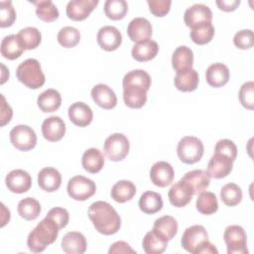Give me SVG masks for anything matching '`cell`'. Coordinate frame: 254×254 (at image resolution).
I'll return each mask as SVG.
<instances>
[{"label": "cell", "mask_w": 254, "mask_h": 254, "mask_svg": "<svg viewBox=\"0 0 254 254\" xmlns=\"http://www.w3.org/2000/svg\"><path fill=\"white\" fill-rule=\"evenodd\" d=\"M87 214L94 228L101 234L112 235L120 229L121 218L115 208L106 201L98 200L91 203Z\"/></svg>", "instance_id": "1"}, {"label": "cell", "mask_w": 254, "mask_h": 254, "mask_svg": "<svg viewBox=\"0 0 254 254\" xmlns=\"http://www.w3.org/2000/svg\"><path fill=\"white\" fill-rule=\"evenodd\" d=\"M60 229L58 223L53 218L46 215L30 232L27 239L28 248L34 253L43 252L47 246L56 241Z\"/></svg>", "instance_id": "2"}, {"label": "cell", "mask_w": 254, "mask_h": 254, "mask_svg": "<svg viewBox=\"0 0 254 254\" xmlns=\"http://www.w3.org/2000/svg\"><path fill=\"white\" fill-rule=\"evenodd\" d=\"M16 75L19 81L31 89L42 87L46 81L41 64L36 59H28L22 62L17 66Z\"/></svg>", "instance_id": "3"}, {"label": "cell", "mask_w": 254, "mask_h": 254, "mask_svg": "<svg viewBox=\"0 0 254 254\" xmlns=\"http://www.w3.org/2000/svg\"><path fill=\"white\" fill-rule=\"evenodd\" d=\"M203 143L194 136H185L180 140L177 146L179 159L185 164L197 163L203 155Z\"/></svg>", "instance_id": "4"}, {"label": "cell", "mask_w": 254, "mask_h": 254, "mask_svg": "<svg viewBox=\"0 0 254 254\" xmlns=\"http://www.w3.org/2000/svg\"><path fill=\"white\" fill-rule=\"evenodd\" d=\"M103 149L106 157L110 161L118 162L128 155L130 143L124 134L114 133L105 139Z\"/></svg>", "instance_id": "5"}, {"label": "cell", "mask_w": 254, "mask_h": 254, "mask_svg": "<svg viewBox=\"0 0 254 254\" xmlns=\"http://www.w3.org/2000/svg\"><path fill=\"white\" fill-rule=\"evenodd\" d=\"M228 254H247V235L240 225H229L223 234Z\"/></svg>", "instance_id": "6"}, {"label": "cell", "mask_w": 254, "mask_h": 254, "mask_svg": "<svg viewBox=\"0 0 254 254\" xmlns=\"http://www.w3.org/2000/svg\"><path fill=\"white\" fill-rule=\"evenodd\" d=\"M66 190L72 199L83 201L95 193L96 186L90 179L83 176H74L68 181Z\"/></svg>", "instance_id": "7"}, {"label": "cell", "mask_w": 254, "mask_h": 254, "mask_svg": "<svg viewBox=\"0 0 254 254\" xmlns=\"http://www.w3.org/2000/svg\"><path fill=\"white\" fill-rule=\"evenodd\" d=\"M10 141L12 145L20 151H29L37 144V135L28 125H16L10 131Z\"/></svg>", "instance_id": "8"}, {"label": "cell", "mask_w": 254, "mask_h": 254, "mask_svg": "<svg viewBox=\"0 0 254 254\" xmlns=\"http://www.w3.org/2000/svg\"><path fill=\"white\" fill-rule=\"evenodd\" d=\"M208 240V234L206 229L199 224L191 225L188 227L182 236V247L190 253L196 254L198 248Z\"/></svg>", "instance_id": "9"}, {"label": "cell", "mask_w": 254, "mask_h": 254, "mask_svg": "<svg viewBox=\"0 0 254 254\" xmlns=\"http://www.w3.org/2000/svg\"><path fill=\"white\" fill-rule=\"evenodd\" d=\"M212 12L210 8L204 4H193L190 6L184 14L185 24L189 28H192L202 23H211Z\"/></svg>", "instance_id": "10"}, {"label": "cell", "mask_w": 254, "mask_h": 254, "mask_svg": "<svg viewBox=\"0 0 254 254\" xmlns=\"http://www.w3.org/2000/svg\"><path fill=\"white\" fill-rule=\"evenodd\" d=\"M233 168V161L220 153H214L207 164V173L210 178L222 179L227 177Z\"/></svg>", "instance_id": "11"}, {"label": "cell", "mask_w": 254, "mask_h": 254, "mask_svg": "<svg viewBox=\"0 0 254 254\" xmlns=\"http://www.w3.org/2000/svg\"><path fill=\"white\" fill-rule=\"evenodd\" d=\"M5 184L8 190L15 193H23L30 190L32 186V179L28 172L16 169L8 173L5 178Z\"/></svg>", "instance_id": "12"}, {"label": "cell", "mask_w": 254, "mask_h": 254, "mask_svg": "<svg viewBox=\"0 0 254 254\" xmlns=\"http://www.w3.org/2000/svg\"><path fill=\"white\" fill-rule=\"evenodd\" d=\"M96 39L99 47L107 52L117 50L122 43V35L114 26H103L100 28Z\"/></svg>", "instance_id": "13"}, {"label": "cell", "mask_w": 254, "mask_h": 254, "mask_svg": "<svg viewBox=\"0 0 254 254\" xmlns=\"http://www.w3.org/2000/svg\"><path fill=\"white\" fill-rule=\"evenodd\" d=\"M175 176L174 168L172 165L165 161L155 163L150 170L151 182L160 188H165L173 183Z\"/></svg>", "instance_id": "14"}, {"label": "cell", "mask_w": 254, "mask_h": 254, "mask_svg": "<svg viewBox=\"0 0 254 254\" xmlns=\"http://www.w3.org/2000/svg\"><path fill=\"white\" fill-rule=\"evenodd\" d=\"M97 4L98 0H71L67 3L65 12L69 19L82 21L89 16Z\"/></svg>", "instance_id": "15"}, {"label": "cell", "mask_w": 254, "mask_h": 254, "mask_svg": "<svg viewBox=\"0 0 254 254\" xmlns=\"http://www.w3.org/2000/svg\"><path fill=\"white\" fill-rule=\"evenodd\" d=\"M192 195L193 192L190 187L182 180L174 184L168 192L171 204L176 207H184L189 204L192 198Z\"/></svg>", "instance_id": "16"}, {"label": "cell", "mask_w": 254, "mask_h": 254, "mask_svg": "<svg viewBox=\"0 0 254 254\" xmlns=\"http://www.w3.org/2000/svg\"><path fill=\"white\" fill-rule=\"evenodd\" d=\"M42 134L50 142L60 141L65 134V124L60 116H50L42 123Z\"/></svg>", "instance_id": "17"}, {"label": "cell", "mask_w": 254, "mask_h": 254, "mask_svg": "<svg viewBox=\"0 0 254 254\" xmlns=\"http://www.w3.org/2000/svg\"><path fill=\"white\" fill-rule=\"evenodd\" d=\"M93 101L103 109H112L117 104V96L113 89L107 84L98 83L91 89Z\"/></svg>", "instance_id": "18"}, {"label": "cell", "mask_w": 254, "mask_h": 254, "mask_svg": "<svg viewBox=\"0 0 254 254\" xmlns=\"http://www.w3.org/2000/svg\"><path fill=\"white\" fill-rule=\"evenodd\" d=\"M153 33V28L148 19L137 17L132 19L127 27V34L132 42H140L150 39Z\"/></svg>", "instance_id": "19"}, {"label": "cell", "mask_w": 254, "mask_h": 254, "mask_svg": "<svg viewBox=\"0 0 254 254\" xmlns=\"http://www.w3.org/2000/svg\"><path fill=\"white\" fill-rule=\"evenodd\" d=\"M69 120L78 127L89 125L93 119V112L89 105L84 102H74L68 107Z\"/></svg>", "instance_id": "20"}, {"label": "cell", "mask_w": 254, "mask_h": 254, "mask_svg": "<svg viewBox=\"0 0 254 254\" xmlns=\"http://www.w3.org/2000/svg\"><path fill=\"white\" fill-rule=\"evenodd\" d=\"M87 242L78 231H69L62 239V249L66 254H82L86 251Z\"/></svg>", "instance_id": "21"}, {"label": "cell", "mask_w": 254, "mask_h": 254, "mask_svg": "<svg viewBox=\"0 0 254 254\" xmlns=\"http://www.w3.org/2000/svg\"><path fill=\"white\" fill-rule=\"evenodd\" d=\"M38 185L45 191H56L62 185V175L55 168H44L38 174Z\"/></svg>", "instance_id": "22"}, {"label": "cell", "mask_w": 254, "mask_h": 254, "mask_svg": "<svg viewBox=\"0 0 254 254\" xmlns=\"http://www.w3.org/2000/svg\"><path fill=\"white\" fill-rule=\"evenodd\" d=\"M147 89L140 85H123V100L130 108H141L147 101Z\"/></svg>", "instance_id": "23"}, {"label": "cell", "mask_w": 254, "mask_h": 254, "mask_svg": "<svg viewBox=\"0 0 254 254\" xmlns=\"http://www.w3.org/2000/svg\"><path fill=\"white\" fill-rule=\"evenodd\" d=\"M159 52V45L151 39H146L136 43L131 51L134 60L138 62H148L153 60Z\"/></svg>", "instance_id": "24"}, {"label": "cell", "mask_w": 254, "mask_h": 254, "mask_svg": "<svg viewBox=\"0 0 254 254\" xmlns=\"http://www.w3.org/2000/svg\"><path fill=\"white\" fill-rule=\"evenodd\" d=\"M181 180L186 182L190 187L193 194H198L208 188L210 183V176L208 175L207 171L193 170L188 172Z\"/></svg>", "instance_id": "25"}, {"label": "cell", "mask_w": 254, "mask_h": 254, "mask_svg": "<svg viewBox=\"0 0 254 254\" xmlns=\"http://www.w3.org/2000/svg\"><path fill=\"white\" fill-rule=\"evenodd\" d=\"M229 76L230 73L228 67L221 63L210 64L205 71L206 81L212 87H221L225 85L229 80Z\"/></svg>", "instance_id": "26"}, {"label": "cell", "mask_w": 254, "mask_h": 254, "mask_svg": "<svg viewBox=\"0 0 254 254\" xmlns=\"http://www.w3.org/2000/svg\"><path fill=\"white\" fill-rule=\"evenodd\" d=\"M193 53L190 48L187 46L178 47L172 56V66L178 71H184L192 68Z\"/></svg>", "instance_id": "27"}, {"label": "cell", "mask_w": 254, "mask_h": 254, "mask_svg": "<svg viewBox=\"0 0 254 254\" xmlns=\"http://www.w3.org/2000/svg\"><path fill=\"white\" fill-rule=\"evenodd\" d=\"M25 48L18 35H8L1 42V55L7 60H16L22 56Z\"/></svg>", "instance_id": "28"}, {"label": "cell", "mask_w": 254, "mask_h": 254, "mask_svg": "<svg viewBox=\"0 0 254 254\" xmlns=\"http://www.w3.org/2000/svg\"><path fill=\"white\" fill-rule=\"evenodd\" d=\"M198 73L193 68L184 71H178L174 78V83L177 89L184 92L195 90L198 85Z\"/></svg>", "instance_id": "29"}, {"label": "cell", "mask_w": 254, "mask_h": 254, "mask_svg": "<svg viewBox=\"0 0 254 254\" xmlns=\"http://www.w3.org/2000/svg\"><path fill=\"white\" fill-rule=\"evenodd\" d=\"M81 165L86 172L96 174L100 172L104 166L103 154L96 148H89L82 155Z\"/></svg>", "instance_id": "30"}, {"label": "cell", "mask_w": 254, "mask_h": 254, "mask_svg": "<svg viewBox=\"0 0 254 254\" xmlns=\"http://www.w3.org/2000/svg\"><path fill=\"white\" fill-rule=\"evenodd\" d=\"M37 103L43 112H54L58 110L62 104L61 93L54 88H49L38 96Z\"/></svg>", "instance_id": "31"}, {"label": "cell", "mask_w": 254, "mask_h": 254, "mask_svg": "<svg viewBox=\"0 0 254 254\" xmlns=\"http://www.w3.org/2000/svg\"><path fill=\"white\" fill-rule=\"evenodd\" d=\"M153 230H155L166 240L170 241L178 232V222L173 216L164 215L155 220Z\"/></svg>", "instance_id": "32"}, {"label": "cell", "mask_w": 254, "mask_h": 254, "mask_svg": "<svg viewBox=\"0 0 254 254\" xmlns=\"http://www.w3.org/2000/svg\"><path fill=\"white\" fill-rule=\"evenodd\" d=\"M136 194V187L131 181L122 180L117 182L111 189L110 195L116 202L124 203Z\"/></svg>", "instance_id": "33"}, {"label": "cell", "mask_w": 254, "mask_h": 254, "mask_svg": "<svg viewBox=\"0 0 254 254\" xmlns=\"http://www.w3.org/2000/svg\"><path fill=\"white\" fill-rule=\"evenodd\" d=\"M139 207L146 214H154L163 208L162 195L156 191L148 190L141 194Z\"/></svg>", "instance_id": "34"}, {"label": "cell", "mask_w": 254, "mask_h": 254, "mask_svg": "<svg viewBox=\"0 0 254 254\" xmlns=\"http://www.w3.org/2000/svg\"><path fill=\"white\" fill-rule=\"evenodd\" d=\"M168 245V240L159 235L155 230L148 231L142 241V246L147 254H161Z\"/></svg>", "instance_id": "35"}, {"label": "cell", "mask_w": 254, "mask_h": 254, "mask_svg": "<svg viewBox=\"0 0 254 254\" xmlns=\"http://www.w3.org/2000/svg\"><path fill=\"white\" fill-rule=\"evenodd\" d=\"M195 206L198 212L205 215L213 214L218 209V201L216 195L211 191H202L198 193Z\"/></svg>", "instance_id": "36"}, {"label": "cell", "mask_w": 254, "mask_h": 254, "mask_svg": "<svg viewBox=\"0 0 254 254\" xmlns=\"http://www.w3.org/2000/svg\"><path fill=\"white\" fill-rule=\"evenodd\" d=\"M17 210L22 218L26 220H34L40 215L41 204L34 197H25L19 201Z\"/></svg>", "instance_id": "37"}, {"label": "cell", "mask_w": 254, "mask_h": 254, "mask_svg": "<svg viewBox=\"0 0 254 254\" xmlns=\"http://www.w3.org/2000/svg\"><path fill=\"white\" fill-rule=\"evenodd\" d=\"M190 39L196 45L209 43L214 36V27L211 23H202L190 28Z\"/></svg>", "instance_id": "38"}, {"label": "cell", "mask_w": 254, "mask_h": 254, "mask_svg": "<svg viewBox=\"0 0 254 254\" xmlns=\"http://www.w3.org/2000/svg\"><path fill=\"white\" fill-rule=\"evenodd\" d=\"M36 5V14L44 22H54L59 18V10L51 0H41L33 2Z\"/></svg>", "instance_id": "39"}, {"label": "cell", "mask_w": 254, "mask_h": 254, "mask_svg": "<svg viewBox=\"0 0 254 254\" xmlns=\"http://www.w3.org/2000/svg\"><path fill=\"white\" fill-rule=\"evenodd\" d=\"M220 198L227 206L237 205L242 199L241 188L234 183L224 185L220 190Z\"/></svg>", "instance_id": "40"}, {"label": "cell", "mask_w": 254, "mask_h": 254, "mask_svg": "<svg viewBox=\"0 0 254 254\" xmlns=\"http://www.w3.org/2000/svg\"><path fill=\"white\" fill-rule=\"evenodd\" d=\"M17 35L21 40L25 50L36 49L42 41L41 32L35 27H26L20 30Z\"/></svg>", "instance_id": "41"}, {"label": "cell", "mask_w": 254, "mask_h": 254, "mask_svg": "<svg viewBox=\"0 0 254 254\" xmlns=\"http://www.w3.org/2000/svg\"><path fill=\"white\" fill-rule=\"evenodd\" d=\"M128 12L125 0H107L104 3V13L111 20H121Z\"/></svg>", "instance_id": "42"}, {"label": "cell", "mask_w": 254, "mask_h": 254, "mask_svg": "<svg viewBox=\"0 0 254 254\" xmlns=\"http://www.w3.org/2000/svg\"><path fill=\"white\" fill-rule=\"evenodd\" d=\"M140 85L149 90L151 86V76L143 69H133L127 72L122 80V85Z\"/></svg>", "instance_id": "43"}, {"label": "cell", "mask_w": 254, "mask_h": 254, "mask_svg": "<svg viewBox=\"0 0 254 254\" xmlns=\"http://www.w3.org/2000/svg\"><path fill=\"white\" fill-rule=\"evenodd\" d=\"M58 42L64 48H73L80 41L79 31L71 26L62 28L58 33Z\"/></svg>", "instance_id": "44"}, {"label": "cell", "mask_w": 254, "mask_h": 254, "mask_svg": "<svg viewBox=\"0 0 254 254\" xmlns=\"http://www.w3.org/2000/svg\"><path fill=\"white\" fill-rule=\"evenodd\" d=\"M239 101L243 107L249 110L254 108V82L252 80L244 82L238 93Z\"/></svg>", "instance_id": "45"}, {"label": "cell", "mask_w": 254, "mask_h": 254, "mask_svg": "<svg viewBox=\"0 0 254 254\" xmlns=\"http://www.w3.org/2000/svg\"><path fill=\"white\" fill-rule=\"evenodd\" d=\"M16 20V12L11 1H0V27L12 26Z\"/></svg>", "instance_id": "46"}, {"label": "cell", "mask_w": 254, "mask_h": 254, "mask_svg": "<svg viewBox=\"0 0 254 254\" xmlns=\"http://www.w3.org/2000/svg\"><path fill=\"white\" fill-rule=\"evenodd\" d=\"M233 44L240 50H247L254 45V34L250 29H244L237 32L233 37Z\"/></svg>", "instance_id": "47"}, {"label": "cell", "mask_w": 254, "mask_h": 254, "mask_svg": "<svg viewBox=\"0 0 254 254\" xmlns=\"http://www.w3.org/2000/svg\"><path fill=\"white\" fill-rule=\"evenodd\" d=\"M214 153L223 154L234 162L237 157V147L233 141L229 139H221L216 143L214 147Z\"/></svg>", "instance_id": "48"}, {"label": "cell", "mask_w": 254, "mask_h": 254, "mask_svg": "<svg viewBox=\"0 0 254 254\" xmlns=\"http://www.w3.org/2000/svg\"><path fill=\"white\" fill-rule=\"evenodd\" d=\"M147 4L153 15L156 17H164L171 9V0H148Z\"/></svg>", "instance_id": "49"}, {"label": "cell", "mask_w": 254, "mask_h": 254, "mask_svg": "<svg viewBox=\"0 0 254 254\" xmlns=\"http://www.w3.org/2000/svg\"><path fill=\"white\" fill-rule=\"evenodd\" d=\"M47 216L53 218L58 225L60 226V228H64L67 225L68 220H69V214L68 211L64 208V207H53L49 210Z\"/></svg>", "instance_id": "50"}, {"label": "cell", "mask_w": 254, "mask_h": 254, "mask_svg": "<svg viewBox=\"0 0 254 254\" xmlns=\"http://www.w3.org/2000/svg\"><path fill=\"white\" fill-rule=\"evenodd\" d=\"M1 102H0V126L3 127L7 123L10 122L13 116V110L11 106L6 102V99L3 94H0Z\"/></svg>", "instance_id": "51"}, {"label": "cell", "mask_w": 254, "mask_h": 254, "mask_svg": "<svg viewBox=\"0 0 254 254\" xmlns=\"http://www.w3.org/2000/svg\"><path fill=\"white\" fill-rule=\"evenodd\" d=\"M109 254H114V253H136V251L134 249L131 248V246L125 242V241H116L114 242L109 250H108Z\"/></svg>", "instance_id": "52"}, {"label": "cell", "mask_w": 254, "mask_h": 254, "mask_svg": "<svg viewBox=\"0 0 254 254\" xmlns=\"http://www.w3.org/2000/svg\"><path fill=\"white\" fill-rule=\"evenodd\" d=\"M215 3L220 10L231 12L240 5V0H216Z\"/></svg>", "instance_id": "53"}, {"label": "cell", "mask_w": 254, "mask_h": 254, "mask_svg": "<svg viewBox=\"0 0 254 254\" xmlns=\"http://www.w3.org/2000/svg\"><path fill=\"white\" fill-rule=\"evenodd\" d=\"M218 250L216 249V247L210 243L208 240L206 242H204L197 250L196 254H217Z\"/></svg>", "instance_id": "54"}, {"label": "cell", "mask_w": 254, "mask_h": 254, "mask_svg": "<svg viewBox=\"0 0 254 254\" xmlns=\"http://www.w3.org/2000/svg\"><path fill=\"white\" fill-rule=\"evenodd\" d=\"M1 227H4L10 220V211L6 208L4 203H1Z\"/></svg>", "instance_id": "55"}, {"label": "cell", "mask_w": 254, "mask_h": 254, "mask_svg": "<svg viewBox=\"0 0 254 254\" xmlns=\"http://www.w3.org/2000/svg\"><path fill=\"white\" fill-rule=\"evenodd\" d=\"M1 67H2V77H1L0 83L3 84V83L8 79V77H7V76H4V74H5V72H6L7 75H9V70L6 68V66H5L3 64H1Z\"/></svg>", "instance_id": "56"}]
</instances>
